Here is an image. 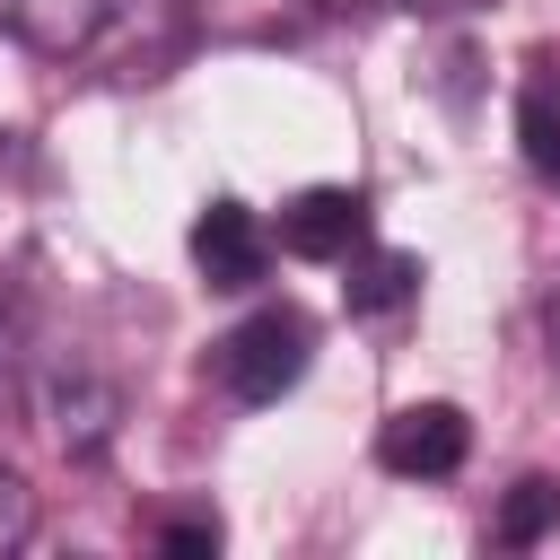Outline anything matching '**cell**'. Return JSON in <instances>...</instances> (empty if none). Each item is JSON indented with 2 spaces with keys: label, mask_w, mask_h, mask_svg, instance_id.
Masks as SVG:
<instances>
[{
  "label": "cell",
  "mask_w": 560,
  "mask_h": 560,
  "mask_svg": "<svg viewBox=\"0 0 560 560\" xmlns=\"http://www.w3.org/2000/svg\"><path fill=\"white\" fill-rule=\"evenodd\" d=\"M306 368H315V324H306L289 298L254 306L245 324H228V332L210 341V385H219L228 402H245V411L280 402Z\"/></svg>",
  "instance_id": "6da1fadb"
},
{
  "label": "cell",
  "mask_w": 560,
  "mask_h": 560,
  "mask_svg": "<svg viewBox=\"0 0 560 560\" xmlns=\"http://www.w3.org/2000/svg\"><path fill=\"white\" fill-rule=\"evenodd\" d=\"M464 455H472V420L455 402H402L376 429V464L394 481H446V472H464Z\"/></svg>",
  "instance_id": "7a4b0ae2"
},
{
  "label": "cell",
  "mask_w": 560,
  "mask_h": 560,
  "mask_svg": "<svg viewBox=\"0 0 560 560\" xmlns=\"http://www.w3.org/2000/svg\"><path fill=\"white\" fill-rule=\"evenodd\" d=\"M280 254L298 262H350L368 245V192L359 184H306L298 201H280Z\"/></svg>",
  "instance_id": "3957f363"
},
{
  "label": "cell",
  "mask_w": 560,
  "mask_h": 560,
  "mask_svg": "<svg viewBox=\"0 0 560 560\" xmlns=\"http://www.w3.org/2000/svg\"><path fill=\"white\" fill-rule=\"evenodd\" d=\"M192 271L210 280V289H254L262 271H271V228L245 210V201H201V219H192Z\"/></svg>",
  "instance_id": "277c9868"
},
{
  "label": "cell",
  "mask_w": 560,
  "mask_h": 560,
  "mask_svg": "<svg viewBox=\"0 0 560 560\" xmlns=\"http://www.w3.org/2000/svg\"><path fill=\"white\" fill-rule=\"evenodd\" d=\"M122 9L131 0H0V35H18L44 61H70V52H96Z\"/></svg>",
  "instance_id": "5b68a950"
},
{
  "label": "cell",
  "mask_w": 560,
  "mask_h": 560,
  "mask_svg": "<svg viewBox=\"0 0 560 560\" xmlns=\"http://www.w3.org/2000/svg\"><path fill=\"white\" fill-rule=\"evenodd\" d=\"M35 411H44V429L61 438V455H105V438H114V420H122V394L70 359V368H52V376L35 385Z\"/></svg>",
  "instance_id": "8992f818"
},
{
  "label": "cell",
  "mask_w": 560,
  "mask_h": 560,
  "mask_svg": "<svg viewBox=\"0 0 560 560\" xmlns=\"http://www.w3.org/2000/svg\"><path fill=\"white\" fill-rule=\"evenodd\" d=\"M420 254H402V245H359L350 254V280H341V298H350V315H402L411 298H420Z\"/></svg>",
  "instance_id": "52a82bcc"
},
{
  "label": "cell",
  "mask_w": 560,
  "mask_h": 560,
  "mask_svg": "<svg viewBox=\"0 0 560 560\" xmlns=\"http://www.w3.org/2000/svg\"><path fill=\"white\" fill-rule=\"evenodd\" d=\"M516 158L534 184H560V61H534L516 79Z\"/></svg>",
  "instance_id": "ba28073f"
},
{
  "label": "cell",
  "mask_w": 560,
  "mask_h": 560,
  "mask_svg": "<svg viewBox=\"0 0 560 560\" xmlns=\"http://www.w3.org/2000/svg\"><path fill=\"white\" fill-rule=\"evenodd\" d=\"M551 525H560V481L525 472V481H516V490L499 499V525H490V534H499L508 551H534V542H542Z\"/></svg>",
  "instance_id": "9c48e42d"
},
{
  "label": "cell",
  "mask_w": 560,
  "mask_h": 560,
  "mask_svg": "<svg viewBox=\"0 0 560 560\" xmlns=\"http://www.w3.org/2000/svg\"><path fill=\"white\" fill-rule=\"evenodd\" d=\"M26 534H35V490H26V481L0 464V551H18Z\"/></svg>",
  "instance_id": "30bf717a"
},
{
  "label": "cell",
  "mask_w": 560,
  "mask_h": 560,
  "mask_svg": "<svg viewBox=\"0 0 560 560\" xmlns=\"http://www.w3.org/2000/svg\"><path fill=\"white\" fill-rule=\"evenodd\" d=\"M26 394V341H18V324L0 315V402H18Z\"/></svg>",
  "instance_id": "8fae6325"
},
{
  "label": "cell",
  "mask_w": 560,
  "mask_h": 560,
  "mask_svg": "<svg viewBox=\"0 0 560 560\" xmlns=\"http://www.w3.org/2000/svg\"><path fill=\"white\" fill-rule=\"evenodd\" d=\"M166 551H219V516L201 508V516H175L166 525Z\"/></svg>",
  "instance_id": "7c38bea8"
},
{
  "label": "cell",
  "mask_w": 560,
  "mask_h": 560,
  "mask_svg": "<svg viewBox=\"0 0 560 560\" xmlns=\"http://www.w3.org/2000/svg\"><path fill=\"white\" fill-rule=\"evenodd\" d=\"M402 9H420V18H464V9H490V0H402Z\"/></svg>",
  "instance_id": "4fadbf2b"
},
{
  "label": "cell",
  "mask_w": 560,
  "mask_h": 560,
  "mask_svg": "<svg viewBox=\"0 0 560 560\" xmlns=\"http://www.w3.org/2000/svg\"><path fill=\"white\" fill-rule=\"evenodd\" d=\"M542 350H551V368H560V298L542 306Z\"/></svg>",
  "instance_id": "5bb4252c"
},
{
  "label": "cell",
  "mask_w": 560,
  "mask_h": 560,
  "mask_svg": "<svg viewBox=\"0 0 560 560\" xmlns=\"http://www.w3.org/2000/svg\"><path fill=\"white\" fill-rule=\"evenodd\" d=\"M306 9H324V18H359L368 0H306Z\"/></svg>",
  "instance_id": "9a60e30c"
}]
</instances>
